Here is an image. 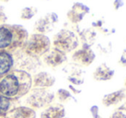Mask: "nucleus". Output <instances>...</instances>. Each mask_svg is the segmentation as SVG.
Instances as JSON below:
<instances>
[{
	"mask_svg": "<svg viewBox=\"0 0 126 118\" xmlns=\"http://www.w3.org/2000/svg\"><path fill=\"white\" fill-rule=\"evenodd\" d=\"M88 11V8L85 7L81 3H76L75 6L73 7L71 12L69 14V17H70L73 22H78L81 20L82 17Z\"/></svg>",
	"mask_w": 126,
	"mask_h": 118,
	"instance_id": "4468645a",
	"label": "nucleus"
},
{
	"mask_svg": "<svg viewBox=\"0 0 126 118\" xmlns=\"http://www.w3.org/2000/svg\"><path fill=\"white\" fill-rule=\"evenodd\" d=\"M50 48V40L41 34L32 35L26 43V53L31 57H40L47 53Z\"/></svg>",
	"mask_w": 126,
	"mask_h": 118,
	"instance_id": "f03ea898",
	"label": "nucleus"
},
{
	"mask_svg": "<svg viewBox=\"0 0 126 118\" xmlns=\"http://www.w3.org/2000/svg\"><path fill=\"white\" fill-rule=\"evenodd\" d=\"M11 100L10 98L0 94V116L5 117L10 110Z\"/></svg>",
	"mask_w": 126,
	"mask_h": 118,
	"instance_id": "dca6fc26",
	"label": "nucleus"
},
{
	"mask_svg": "<svg viewBox=\"0 0 126 118\" xmlns=\"http://www.w3.org/2000/svg\"><path fill=\"white\" fill-rule=\"evenodd\" d=\"M55 83V78L50 73L41 71L39 72L33 77L32 79V85L34 88L38 89H46L47 87H51Z\"/></svg>",
	"mask_w": 126,
	"mask_h": 118,
	"instance_id": "39448f33",
	"label": "nucleus"
},
{
	"mask_svg": "<svg viewBox=\"0 0 126 118\" xmlns=\"http://www.w3.org/2000/svg\"><path fill=\"white\" fill-rule=\"evenodd\" d=\"M54 94L47 89H38L31 91L28 93L26 103L32 109H41L48 106L53 101Z\"/></svg>",
	"mask_w": 126,
	"mask_h": 118,
	"instance_id": "7ed1b4c3",
	"label": "nucleus"
},
{
	"mask_svg": "<svg viewBox=\"0 0 126 118\" xmlns=\"http://www.w3.org/2000/svg\"><path fill=\"white\" fill-rule=\"evenodd\" d=\"M121 62L123 63V65L126 66V50L124 52L123 55H122V57H121Z\"/></svg>",
	"mask_w": 126,
	"mask_h": 118,
	"instance_id": "aec40b11",
	"label": "nucleus"
},
{
	"mask_svg": "<svg viewBox=\"0 0 126 118\" xmlns=\"http://www.w3.org/2000/svg\"><path fill=\"white\" fill-rule=\"evenodd\" d=\"M5 117L6 118H35L36 112L28 106H19L10 110Z\"/></svg>",
	"mask_w": 126,
	"mask_h": 118,
	"instance_id": "423d86ee",
	"label": "nucleus"
},
{
	"mask_svg": "<svg viewBox=\"0 0 126 118\" xmlns=\"http://www.w3.org/2000/svg\"><path fill=\"white\" fill-rule=\"evenodd\" d=\"M113 74L114 71L110 69V67H108L106 65L103 64L96 69L94 77L97 80H107L112 78Z\"/></svg>",
	"mask_w": 126,
	"mask_h": 118,
	"instance_id": "ddd939ff",
	"label": "nucleus"
},
{
	"mask_svg": "<svg viewBox=\"0 0 126 118\" xmlns=\"http://www.w3.org/2000/svg\"><path fill=\"white\" fill-rule=\"evenodd\" d=\"M65 115L64 107L62 104L47 106L40 114V118H63Z\"/></svg>",
	"mask_w": 126,
	"mask_h": 118,
	"instance_id": "6e6552de",
	"label": "nucleus"
},
{
	"mask_svg": "<svg viewBox=\"0 0 126 118\" xmlns=\"http://www.w3.org/2000/svg\"><path fill=\"white\" fill-rule=\"evenodd\" d=\"M58 22V17L55 14H50L47 17L40 19L37 22L36 28L40 32H48L51 31L54 27V24Z\"/></svg>",
	"mask_w": 126,
	"mask_h": 118,
	"instance_id": "9d476101",
	"label": "nucleus"
},
{
	"mask_svg": "<svg viewBox=\"0 0 126 118\" xmlns=\"http://www.w3.org/2000/svg\"><path fill=\"white\" fill-rule=\"evenodd\" d=\"M73 60L76 63L83 66H88L94 60V53L89 48H83L74 54Z\"/></svg>",
	"mask_w": 126,
	"mask_h": 118,
	"instance_id": "1a4fd4ad",
	"label": "nucleus"
},
{
	"mask_svg": "<svg viewBox=\"0 0 126 118\" xmlns=\"http://www.w3.org/2000/svg\"><path fill=\"white\" fill-rule=\"evenodd\" d=\"M53 43L57 50L64 53L75 49L78 45V40L73 32L63 29L55 35Z\"/></svg>",
	"mask_w": 126,
	"mask_h": 118,
	"instance_id": "20e7f679",
	"label": "nucleus"
},
{
	"mask_svg": "<svg viewBox=\"0 0 126 118\" xmlns=\"http://www.w3.org/2000/svg\"><path fill=\"white\" fill-rule=\"evenodd\" d=\"M13 66V58L5 51L0 52V75H4L9 72Z\"/></svg>",
	"mask_w": 126,
	"mask_h": 118,
	"instance_id": "f8f14e48",
	"label": "nucleus"
},
{
	"mask_svg": "<svg viewBox=\"0 0 126 118\" xmlns=\"http://www.w3.org/2000/svg\"><path fill=\"white\" fill-rule=\"evenodd\" d=\"M68 79L74 85H81L83 83V77L81 70H78V69L72 70V71H70L69 74Z\"/></svg>",
	"mask_w": 126,
	"mask_h": 118,
	"instance_id": "f3484780",
	"label": "nucleus"
},
{
	"mask_svg": "<svg viewBox=\"0 0 126 118\" xmlns=\"http://www.w3.org/2000/svg\"><path fill=\"white\" fill-rule=\"evenodd\" d=\"M57 97L62 103H66L69 102L70 99H72V96L67 90L64 89H59L57 92Z\"/></svg>",
	"mask_w": 126,
	"mask_h": 118,
	"instance_id": "a211bd4d",
	"label": "nucleus"
},
{
	"mask_svg": "<svg viewBox=\"0 0 126 118\" xmlns=\"http://www.w3.org/2000/svg\"><path fill=\"white\" fill-rule=\"evenodd\" d=\"M123 118H126V117H123Z\"/></svg>",
	"mask_w": 126,
	"mask_h": 118,
	"instance_id": "412c9836",
	"label": "nucleus"
},
{
	"mask_svg": "<svg viewBox=\"0 0 126 118\" xmlns=\"http://www.w3.org/2000/svg\"><path fill=\"white\" fill-rule=\"evenodd\" d=\"M44 60H45V62L48 66L54 67L63 63L66 60V56L62 52L58 51L57 49H54L50 52H47L46 53Z\"/></svg>",
	"mask_w": 126,
	"mask_h": 118,
	"instance_id": "0eeeda50",
	"label": "nucleus"
},
{
	"mask_svg": "<svg viewBox=\"0 0 126 118\" xmlns=\"http://www.w3.org/2000/svg\"><path fill=\"white\" fill-rule=\"evenodd\" d=\"M124 97V92L121 91L118 92H113V93L108 94L106 96H104L103 98V103L106 106H111L113 104H117L118 103H119Z\"/></svg>",
	"mask_w": 126,
	"mask_h": 118,
	"instance_id": "2eb2a0df",
	"label": "nucleus"
},
{
	"mask_svg": "<svg viewBox=\"0 0 126 118\" xmlns=\"http://www.w3.org/2000/svg\"><path fill=\"white\" fill-rule=\"evenodd\" d=\"M91 111H92V115H93L94 118H101V117L99 116V110H98V107L96 106H94L91 108Z\"/></svg>",
	"mask_w": 126,
	"mask_h": 118,
	"instance_id": "6ab92c4d",
	"label": "nucleus"
},
{
	"mask_svg": "<svg viewBox=\"0 0 126 118\" xmlns=\"http://www.w3.org/2000/svg\"><path fill=\"white\" fill-rule=\"evenodd\" d=\"M32 78L25 71L16 70L0 80V94L9 98H19L29 92Z\"/></svg>",
	"mask_w": 126,
	"mask_h": 118,
	"instance_id": "f257e3e1",
	"label": "nucleus"
},
{
	"mask_svg": "<svg viewBox=\"0 0 126 118\" xmlns=\"http://www.w3.org/2000/svg\"><path fill=\"white\" fill-rule=\"evenodd\" d=\"M11 44H14L12 27H0V48H6Z\"/></svg>",
	"mask_w": 126,
	"mask_h": 118,
	"instance_id": "9b49d317",
	"label": "nucleus"
}]
</instances>
